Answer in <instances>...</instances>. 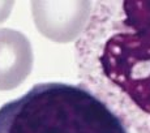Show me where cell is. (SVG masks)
<instances>
[{
	"mask_svg": "<svg viewBox=\"0 0 150 133\" xmlns=\"http://www.w3.org/2000/svg\"><path fill=\"white\" fill-rule=\"evenodd\" d=\"M93 11V1H31L35 28L56 43L79 39Z\"/></svg>",
	"mask_w": 150,
	"mask_h": 133,
	"instance_id": "cell-3",
	"label": "cell"
},
{
	"mask_svg": "<svg viewBox=\"0 0 150 133\" xmlns=\"http://www.w3.org/2000/svg\"><path fill=\"white\" fill-rule=\"evenodd\" d=\"M0 133H131L82 85L42 82L0 107Z\"/></svg>",
	"mask_w": 150,
	"mask_h": 133,
	"instance_id": "cell-2",
	"label": "cell"
},
{
	"mask_svg": "<svg viewBox=\"0 0 150 133\" xmlns=\"http://www.w3.org/2000/svg\"><path fill=\"white\" fill-rule=\"evenodd\" d=\"M34 55L30 40L14 29H0V90H13L29 77Z\"/></svg>",
	"mask_w": 150,
	"mask_h": 133,
	"instance_id": "cell-4",
	"label": "cell"
},
{
	"mask_svg": "<svg viewBox=\"0 0 150 133\" xmlns=\"http://www.w3.org/2000/svg\"><path fill=\"white\" fill-rule=\"evenodd\" d=\"M74 46L81 85L134 133H150V1H94Z\"/></svg>",
	"mask_w": 150,
	"mask_h": 133,
	"instance_id": "cell-1",
	"label": "cell"
},
{
	"mask_svg": "<svg viewBox=\"0 0 150 133\" xmlns=\"http://www.w3.org/2000/svg\"><path fill=\"white\" fill-rule=\"evenodd\" d=\"M14 3L13 1H0V22L8 18L11 11H12Z\"/></svg>",
	"mask_w": 150,
	"mask_h": 133,
	"instance_id": "cell-5",
	"label": "cell"
}]
</instances>
